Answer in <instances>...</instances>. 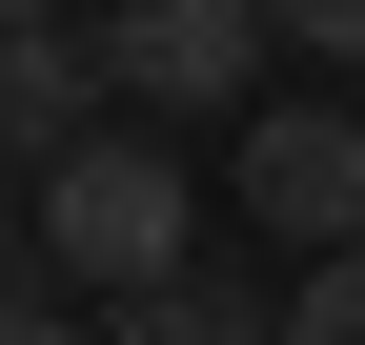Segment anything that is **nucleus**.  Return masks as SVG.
<instances>
[{
	"label": "nucleus",
	"instance_id": "f257e3e1",
	"mask_svg": "<svg viewBox=\"0 0 365 345\" xmlns=\"http://www.w3.org/2000/svg\"><path fill=\"white\" fill-rule=\"evenodd\" d=\"M182 224H203V183H182L143 122H81V143L21 183V244H41V284H102V305L182 264Z\"/></svg>",
	"mask_w": 365,
	"mask_h": 345
},
{
	"label": "nucleus",
	"instance_id": "f03ea898",
	"mask_svg": "<svg viewBox=\"0 0 365 345\" xmlns=\"http://www.w3.org/2000/svg\"><path fill=\"white\" fill-rule=\"evenodd\" d=\"M244 41H264V0H102L81 61H102V102L203 122V102H244Z\"/></svg>",
	"mask_w": 365,
	"mask_h": 345
},
{
	"label": "nucleus",
	"instance_id": "7ed1b4c3",
	"mask_svg": "<svg viewBox=\"0 0 365 345\" xmlns=\"http://www.w3.org/2000/svg\"><path fill=\"white\" fill-rule=\"evenodd\" d=\"M244 224L264 244H365V102H264L244 122Z\"/></svg>",
	"mask_w": 365,
	"mask_h": 345
},
{
	"label": "nucleus",
	"instance_id": "20e7f679",
	"mask_svg": "<svg viewBox=\"0 0 365 345\" xmlns=\"http://www.w3.org/2000/svg\"><path fill=\"white\" fill-rule=\"evenodd\" d=\"M81 122H102V61H81V21H21V41H0V163L41 183Z\"/></svg>",
	"mask_w": 365,
	"mask_h": 345
},
{
	"label": "nucleus",
	"instance_id": "39448f33",
	"mask_svg": "<svg viewBox=\"0 0 365 345\" xmlns=\"http://www.w3.org/2000/svg\"><path fill=\"white\" fill-rule=\"evenodd\" d=\"M81 345H264V305H244L223 264H163V284H122V305L81 325Z\"/></svg>",
	"mask_w": 365,
	"mask_h": 345
},
{
	"label": "nucleus",
	"instance_id": "423d86ee",
	"mask_svg": "<svg viewBox=\"0 0 365 345\" xmlns=\"http://www.w3.org/2000/svg\"><path fill=\"white\" fill-rule=\"evenodd\" d=\"M264 345H365V244H325V264H304V305L264 325Z\"/></svg>",
	"mask_w": 365,
	"mask_h": 345
},
{
	"label": "nucleus",
	"instance_id": "0eeeda50",
	"mask_svg": "<svg viewBox=\"0 0 365 345\" xmlns=\"http://www.w3.org/2000/svg\"><path fill=\"white\" fill-rule=\"evenodd\" d=\"M264 41H304V61H345V81H365V0H264Z\"/></svg>",
	"mask_w": 365,
	"mask_h": 345
},
{
	"label": "nucleus",
	"instance_id": "6e6552de",
	"mask_svg": "<svg viewBox=\"0 0 365 345\" xmlns=\"http://www.w3.org/2000/svg\"><path fill=\"white\" fill-rule=\"evenodd\" d=\"M0 305H41V244H21V203H0Z\"/></svg>",
	"mask_w": 365,
	"mask_h": 345
},
{
	"label": "nucleus",
	"instance_id": "1a4fd4ad",
	"mask_svg": "<svg viewBox=\"0 0 365 345\" xmlns=\"http://www.w3.org/2000/svg\"><path fill=\"white\" fill-rule=\"evenodd\" d=\"M0 345H81V305H0Z\"/></svg>",
	"mask_w": 365,
	"mask_h": 345
},
{
	"label": "nucleus",
	"instance_id": "9d476101",
	"mask_svg": "<svg viewBox=\"0 0 365 345\" xmlns=\"http://www.w3.org/2000/svg\"><path fill=\"white\" fill-rule=\"evenodd\" d=\"M21 21H61V0H0V41H21Z\"/></svg>",
	"mask_w": 365,
	"mask_h": 345
}]
</instances>
